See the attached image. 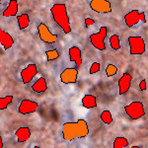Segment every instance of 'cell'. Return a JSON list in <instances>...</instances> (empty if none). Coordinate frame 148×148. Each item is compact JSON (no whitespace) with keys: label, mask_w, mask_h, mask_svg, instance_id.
<instances>
[{"label":"cell","mask_w":148,"mask_h":148,"mask_svg":"<svg viewBox=\"0 0 148 148\" xmlns=\"http://www.w3.org/2000/svg\"><path fill=\"white\" fill-rule=\"evenodd\" d=\"M13 101V96H6L3 98H0V110H5L7 107L11 104Z\"/></svg>","instance_id":"cell-23"},{"label":"cell","mask_w":148,"mask_h":148,"mask_svg":"<svg viewBox=\"0 0 148 148\" xmlns=\"http://www.w3.org/2000/svg\"><path fill=\"white\" fill-rule=\"evenodd\" d=\"M60 80L63 84H74L77 82L78 69L76 67L65 68L59 75Z\"/></svg>","instance_id":"cell-9"},{"label":"cell","mask_w":148,"mask_h":148,"mask_svg":"<svg viewBox=\"0 0 148 148\" xmlns=\"http://www.w3.org/2000/svg\"><path fill=\"white\" fill-rule=\"evenodd\" d=\"M34 148H40V147H39V146H35Z\"/></svg>","instance_id":"cell-31"},{"label":"cell","mask_w":148,"mask_h":148,"mask_svg":"<svg viewBox=\"0 0 148 148\" xmlns=\"http://www.w3.org/2000/svg\"><path fill=\"white\" fill-rule=\"evenodd\" d=\"M130 144L127 138L123 136H118L114 138L113 143V148H125Z\"/></svg>","instance_id":"cell-20"},{"label":"cell","mask_w":148,"mask_h":148,"mask_svg":"<svg viewBox=\"0 0 148 148\" xmlns=\"http://www.w3.org/2000/svg\"><path fill=\"white\" fill-rule=\"evenodd\" d=\"M125 112L127 114V116L133 121H136L144 116L145 110L144 105L139 101H134L128 104L127 106L125 107Z\"/></svg>","instance_id":"cell-3"},{"label":"cell","mask_w":148,"mask_h":148,"mask_svg":"<svg viewBox=\"0 0 148 148\" xmlns=\"http://www.w3.org/2000/svg\"><path fill=\"white\" fill-rule=\"evenodd\" d=\"M38 34H39L40 39L45 42V44L52 45L56 42L57 40V35L52 34L49 31V27L44 23H40L38 26Z\"/></svg>","instance_id":"cell-7"},{"label":"cell","mask_w":148,"mask_h":148,"mask_svg":"<svg viewBox=\"0 0 148 148\" xmlns=\"http://www.w3.org/2000/svg\"><path fill=\"white\" fill-rule=\"evenodd\" d=\"M0 148H3V141H2V137H0Z\"/></svg>","instance_id":"cell-29"},{"label":"cell","mask_w":148,"mask_h":148,"mask_svg":"<svg viewBox=\"0 0 148 148\" xmlns=\"http://www.w3.org/2000/svg\"><path fill=\"white\" fill-rule=\"evenodd\" d=\"M139 22L146 23V16L144 12H139L138 10H131L125 15V23L128 28L135 26Z\"/></svg>","instance_id":"cell-6"},{"label":"cell","mask_w":148,"mask_h":148,"mask_svg":"<svg viewBox=\"0 0 148 148\" xmlns=\"http://www.w3.org/2000/svg\"><path fill=\"white\" fill-rule=\"evenodd\" d=\"M47 54V61H52V60H56L59 58V52L57 49H51V51H46Z\"/></svg>","instance_id":"cell-24"},{"label":"cell","mask_w":148,"mask_h":148,"mask_svg":"<svg viewBox=\"0 0 148 148\" xmlns=\"http://www.w3.org/2000/svg\"><path fill=\"white\" fill-rule=\"evenodd\" d=\"M17 22L20 30H25L30 26V17L28 14H21L17 16Z\"/></svg>","instance_id":"cell-19"},{"label":"cell","mask_w":148,"mask_h":148,"mask_svg":"<svg viewBox=\"0 0 148 148\" xmlns=\"http://www.w3.org/2000/svg\"><path fill=\"white\" fill-rule=\"evenodd\" d=\"M128 45H130V53L132 56L137 54H143L146 51L145 42L142 37L139 36H130L127 39Z\"/></svg>","instance_id":"cell-4"},{"label":"cell","mask_w":148,"mask_h":148,"mask_svg":"<svg viewBox=\"0 0 148 148\" xmlns=\"http://www.w3.org/2000/svg\"><path fill=\"white\" fill-rule=\"evenodd\" d=\"M139 89L141 90V91H145V90L147 89V83H146V80H141L139 83Z\"/></svg>","instance_id":"cell-28"},{"label":"cell","mask_w":148,"mask_h":148,"mask_svg":"<svg viewBox=\"0 0 148 148\" xmlns=\"http://www.w3.org/2000/svg\"><path fill=\"white\" fill-rule=\"evenodd\" d=\"M32 90L35 93H44L47 90V83L44 77H40L34 84L32 85Z\"/></svg>","instance_id":"cell-17"},{"label":"cell","mask_w":148,"mask_h":148,"mask_svg":"<svg viewBox=\"0 0 148 148\" xmlns=\"http://www.w3.org/2000/svg\"><path fill=\"white\" fill-rule=\"evenodd\" d=\"M100 68H101V66H100V63L99 62H93V64L91 65V67H90L89 73L90 74L98 73L100 71Z\"/></svg>","instance_id":"cell-26"},{"label":"cell","mask_w":148,"mask_h":148,"mask_svg":"<svg viewBox=\"0 0 148 148\" xmlns=\"http://www.w3.org/2000/svg\"><path fill=\"white\" fill-rule=\"evenodd\" d=\"M131 148H140V147L139 146H136V145H134V146H132Z\"/></svg>","instance_id":"cell-30"},{"label":"cell","mask_w":148,"mask_h":148,"mask_svg":"<svg viewBox=\"0 0 148 148\" xmlns=\"http://www.w3.org/2000/svg\"><path fill=\"white\" fill-rule=\"evenodd\" d=\"M132 81V77L130 74L125 73L119 80V94L125 95L130 89V84Z\"/></svg>","instance_id":"cell-12"},{"label":"cell","mask_w":148,"mask_h":148,"mask_svg":"<svg viewBox=\"0 0 148 148\" xmlns=\"http://www.w3.org/2000/svg\"><path fill=\"white\" fill-rule=\"evenodd\" d=\"M38 73V68L36 64H29L27 67L21 71V79L24 84H29Z\"/></svg>","instance_id":"cell-11"},{"label":"cell","mask_w":148,"mask_h":148,"mask_svg":"<svg viewBox=\"0 0 148 148\" xmlns=\"http://www.w3.org/2000/svg\"><path fill=\"white\" fill-rule=\"evenodd\" d=\"M51 13L53 17V20L58 25L59 28L63 31L64 34H69L71 32L70 21H69V16L66 10V5L63 3L54 4L51 8Z\"/></svg>","instance_id":"cell-2"},{"label":"cell","mask_w":148,"mask_h":148,"mask_svg":"<svg viewBox=\"0 0 148 148\" xmlns=\"http://www.w3.org/2000/svg\"><path fill=\"white\" fill-rule=\"evenodd\" d=\"M89 134V126L85 120H78L77 121H68L63 125L62 137L66 141H72L75 138H85Z\"/></svg>","instance_id":"cell-1"},{"label":"cell","mask_w":148,"mask_h":148,"mask_svg":"<svg viewBox=\"0 0 148 148\" xmlns=\"http://www.w3.org/2000/svg\"><path fill=\"white\" fill-rule=\"evenodd\" d=\"M68 53L70 61H73L76 65V68L78 69L82 64V52H81V49L78 47L73 46L69 49Z\"/></svg>","instance_id":"cell-13"},{"label":"cell","mask_w":148,"mask_h":148,"mask_svg":"<svg viewBox=\"0 0 148 148\" xmlns=\"http://www.w3.org/2000/svg\"><path fill=\"white\" fill-rule=\"evenodd\" d=\"M101 120L104 123H106V125H111L112 123H113V116H112L111 112L108 111V110H105V111H103L101 113Z\"/></svg>","instance_id":"cell-22"},{"label":"cell","mask_w":148,"mask_h":148,"mask_svg":"<svg viewBox=\"0 0 148 148\" xmlns=\"http://www.w3.org/2000/svg\"><path fill=\"white\" fill-rule=\"evenodd\" d=\"M17 13H18V2L16 0H11V1H9L7 8L3 12V16L6 18L13 17V16H17Z\"/></svg>","instance_id":"cell-16"},{"label":"cell","mask_w":148,"mask_h":148,"mask_svg":"<svg viewBox=\"0 0 148 148\" xmlns=\"http://www.w3.org/2000/svg\"><path fill=\"white\" fill-rule=\"evenodd\" d=\"M0 44L4 47V49H9L14 46V39L9 33L4 30H0Z\"/></svg>","instance_id":"cell-14"},{"label":"cell","mask_w":148,"mask_h":148,"mask_svg":"<svg viewBox=\"0 0 148 148\" xmlns=\"http://www.w3.org/2000/svg\"><path fill=\"white\" fill-rule=\"evenodd\" d=\"M107 33L108 29L107 27H101L99 32L96 34L90 35V42L93 45V47L98 51H105L106 49V45H105V39L107 38Z\"/></svg>","instance_id":"cell-5"},{"label":"cell","mask_w":148,"mask_h":148,"mask_svg":"<svg viewBox=\"0 0 148 148\" xmlns=\"http://www.w3.org/2000/svg\"><path fill=\"white\" fill-rule=\"evenodd\" d=\"M15 135L17 137V141L19 143L25 142L31 136V130L29 127H19L15 131Z\"/></svg>","instance_id":"cell-15"},{"label":"cell","mask_w":148,"mask_h":148,"mask_svg":"<svg viewBox=\"0 0 148 148\" xmlns=\"http://www.w3.org/2000/svg\"><path fill=\"white\" fill-rule=\"evenodd\" d=\"M110 45L114 51H119L121 49V40L118 35H113L110 38Z\"/></svg>","instance_id":"cell-21"},{"label":"cell","mask_w":148,"mask_h":148,"mask_svg":"<svg viewBox=\"0 0 148 148\" xmlns=\"http://www.w3.org/2000/svg\"><path fill=\"white\" fill-rule=\"evenodd\" d=\"M90 8L100 14H108L112 12L111 2L108 0H92L90 1Z\"/></svg>","instance_id":"cell-8"},{"label":"cell","mask_w":148,"mask_h":148,"mask_svg":"<svg viewBox=\"0 0 148 148\" xmlns=\"http://www.w3.org/2000/svg\"><path fill=\"white\" fill-rule=\"evenodd\" d=\"M118 67L114 64H109L108 66L106 67V74L108 77H113V76L116 75L118 73Z\"/></svg>","instance_id":"cell-25"},{"label":"cell","mask_w":148,"mask_h":148,"mask_svg":"<svg viewBox=\"0 0 148 148\" xmlns=\"http://www.w3.org/2000/svg\"><path fill=\"white\" fill-rule=\"evenodd\" d=\"M81 102L85 109H95L97 107V98L93 95H85Z\"/></svg>","instance_id":"cell-18"},{"label":"cell","mask_w":148,"mask_h":148,"mask_svg":"<svg viewBox=\"0 0 148 148\" xmlns=\"http://www.w3.org/2000/svg\"><path fill=\"white\" fill-rule=\"evenodd\" d=\"M38 109H39V105H38L37 102L25 99L20 103L18 111L21 114H29L36 113L38 111Z\"/></svg>","instance_id":"cell-10"},{"label":"cell","mask_w":148,"mask_h":148,"mask_svg":"<svg viewBox=\"0 0 148 148\" xmlns=\"http://www.w3.org/2000/svg\"><path fill=\"white\" fill-rule=\"evenodd\" d=\"M84 22H85V27L89 28L90 26H93L95 24V20H94V19H92V18H86Z\"/></svg>","instance_id":"cell-27"}]
</instances>
